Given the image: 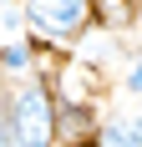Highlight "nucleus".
Instances as JSON below:
<instances>
[{"mask_svg": "<svg viewBox=\"0 0 142 147\" xmlns=\"http://www.w3.org/2000/svg\"><path fill=\"white\" fill-rule=\"evenodd\" d=\"M20 20L30 26L36 46H76L91 30L86 0H20Z\"/></svg>", "mask_w": 142, "mask_h": 147, "instance_id": "2", "label": "nucleus"}, {"mask_svg": "<svg viewBox=\"0 0 142 147\" xmlns=\"http://www.w3.org/2000/svg\"><path fill=\"white\" fill-rule=\"evenodd\" d=\"M91 147H142V112H117V117H101Z\"/></svg>", "mask_w": 142, "mask_h": 147, "instance_id": "4", "label": "nucleus"}, {"mask_svg": "<svg viewBox=\"0 0 142 147\" xmlns=\"http://www.w3.org/2000/svg\"><path fill=\"white\" fill-rule=\"evenodd\" d=\"M122 86H127L132 96H142V51L127 61V71H122Z\"/></svg>", "mask_w": 142, "mask_h": 147, "instance_id": "7", "label": "nucleus"}, {"mask_svg": "<svg viewBox=\"0 0 142 147\" xmlns=\"http://www.w3.org/2000/svg\"><path fill=\"white\" fill-rule=\"evenodd\" d=\"M0 107H5L15 147H56V86H51V76L30 71L20 81H5Z\"/></svg>", "mask_w": 142, "mask_h": 147, "instance_id": "1", "label": "nucleus"}, {"mask_svg": "<svg viewBox=\"0 0 142 147\" xmlns=\"http://www.w3.org/2000/svg\"><path fill=\"white\" fill-rule=\"evenodd\" d=\"M15 5H20V0H15Z\"/></svg>", "mask_w": 142, "mask_h": 147, "instance_id": "8", "label": "nucleus"}, {"mask_svg": "<svg viewBox=\"0 0 142 147\" xmlns=\"http://www.w3.org/2000/svg\"><path fill=\"white\" fill-rule=\"evenodd\" d=\"M41 66V46L30 41V36H15V41L0 46V81H20Z\"/></svg>", "mask_w": 142, "mask_h": 147, "instance_id": "5", "label": "nucleus"}, {"mask_svg": "<svg viewBox=\"0 0 142 147\" xmlns=\"http://www.w3.org/2000/svg\"><path fill=\"white\" fill-rule=\"evenodd\" d=\"M97 107L91 102H71V96H56V147H91V132H97Z\"/></svg>", "mask_w": 142, "mask_h": 147, "instance_id": "3", "label": "nucleus"}, {"mask_svg": "<svg viewBox=\"0 0 142 147\" xmlns=\"http://www.w3.org/2000/svg\"><path fill=\"white\" fill-rule=\"evenodd\" d=\"M86 15L97 30H132L142 20V5L137 0H86Z\"/></svg>", "mask_w": 142, "mask_h": 147, "instance_id": "6", "label": "nucleus"}]
</instances>
